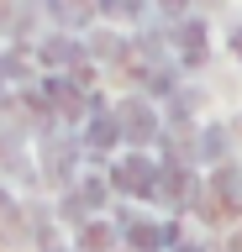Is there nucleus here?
<instances>
[{
	"label": "nucleus",
	"instance_id": "f03ea898",
	"mask_svg": "<svg viewBox=\"0 0 242 252\" xmlns=\"http://www.w3.org/2000/svg\"><path fill=\"white\" fill-rule=\"evenodd\" d=\"M90 5H95V0H58V11H64L69 21H84V16H90Z\"/></svg>",
	"mask_w": 242,
	"mask_h": 252
},
{
	"label": "nucleus",
	"instance_id": "20e7f679",
	"mask_svg": "<svg viewBox=\"0 0 242 252\" xmlns=\"http://www.w3.org/2000/svg\"><path fill=\"white\" fill-rule=\"evenodd\" d=\"M163 5H169V11H179V5H184V0H163Z\"/></svg>",
	"mask_w": 242,
	"mask_h": 252
},
{
	"label": "nucleus",
	"instance_id": "f257e3e1",
	"mask_svg": "<svg viewBox=\"0 0 242 252\" xmlns=\"http://www.w3.org/2000/svg\"><path fill=\"white\" fill-rule=\"evenodd\" d=\"M116 184H127V189H147V184H153V173H147V163H127V168L116 173Z\"/></svg>",
	"mask_w": 242,
	"mask_h": 252
},
{
	"label": "nucleus",
	"instance_id": "7ed1b4c3",
	"mask_svg": "<svg viewBox=\"0 0 242 252\" xmlns=\"http://www.w3.org/2000/svg\"><path fill=\"white\" fill-rule=\"evenodd\" d=\"M105 11H111V16H137L142 0H105Z\"/></svg>",
	"mask_w": 242,
	"mask_h": 252
},
{
	"label": "nucleus",
	"instance_id": "39448f33",
	"mask_svg": "<svg viewBox=\"0 0 242 252\" xmlns=\"http://www.w3.org/2000/svg\"><path fill=\"white\" fill-rule=\"evenodd\" d=\"M237 53H242V32H237Z\"/></svg>",
	"mask_w": 242,
	"mask_h": 252
}]
</instances>
